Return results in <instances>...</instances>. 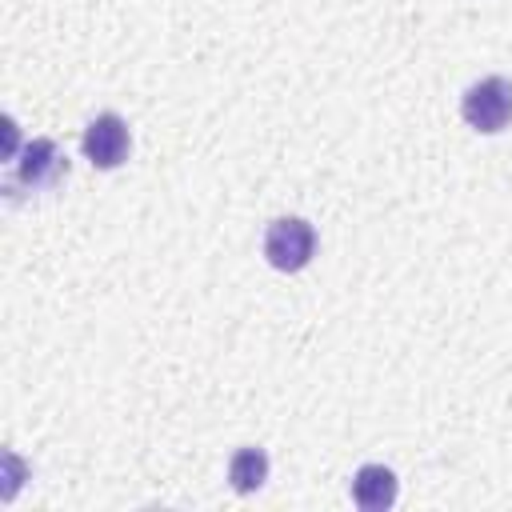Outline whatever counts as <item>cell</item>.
Segmentation results:
<instances>
[{
	"mask_svg": "<svg viewBox=\"0 0 512 512\" xmlns=\"http://www.w3.org/2000/svg\"><path fill=\"white\" fill-rule=\"evenodd\" d=\"M316 252V232L300 216H280L264 232V256L276 272H300Z\"/></svg>",
	"mask_w": 512,
	"mask_h": 512,
	"instance_id": "obj_2",
	"label": "cell"
},
{
	"mask_svg": "<svg viewBox=\"0 0 512 512\" xmlns=\"http://www.w3.org/2000/svg\"><path fill=\"white\" fill-rule=\"evenodd\" d=\"M264 480H268V456H264V448H236L232 460H228V484L248 496L256 488H264Z\"/></svg>",
	"mask_w": 512,
	"mask_h": 512,
	"instance_id": "obj_6",
	"label": "cell"
},
{
	"mask_svg": "<svg viewBox=\"0 0 512 512\" xmlns=\"http://www.w3.org/2000/svg\"><path fill=\"white\" fill-rule=\"evenodd\" d=\"M128 124L116 112H100L88 128H84V156L92 160V168H120L128 160Z\"/></svg>",
	"mask_w": 512,
	"mask_h": 512,
	"instance_id": "obj_4",
	"label": "cell"
},
{
	"mask_svg": "<svg viewBox=\"0 0 512 512\" xmlns=\"http://www.w3.org/2000/svg\"><path fill=\"white\" fill-rule=\"evenodd\" d=\"M460 116L476 132H504L512 124V80L504 76H484L464 88L460 96Z\"/></svg>",
	"mask_w": 512,
	"mask_h": 512,
	"instance_id": "obj_1",
	"label": "cell"
},
{
	"mask_svg": "<svg viewBox=\"0 0 512 512\" xmlns=\"http://www.w3.org/2000/svg\"><path fill=\"white\" fill-rule=\"evenodd\" d=\"M64 176H68V160L60 156V148L52 140H32V144H24V152L16 160V172L8 176V196H16V188L48 192Z\"/></svg>",
	"mask_w": 512,
	"mask_h": 512,
	"instance_id": "obj_3",
	"label": "cell"
},
{
	"mask_svg": "<svg viewBox=\"0 0 512 512\" xmlns=\"http://www.w3.org/2000/svg\"><path fill=\"white\" fill-rule=\"evenodd\" d=\"M352 500L364 512H384L396 504V472L384 464H364L352 476Z\"/></svg>",
	"mask_w": 512,
	"mask_h": 512,
	"instance_id": "obj_5",
	"label": "cell"
}]
</instances>
